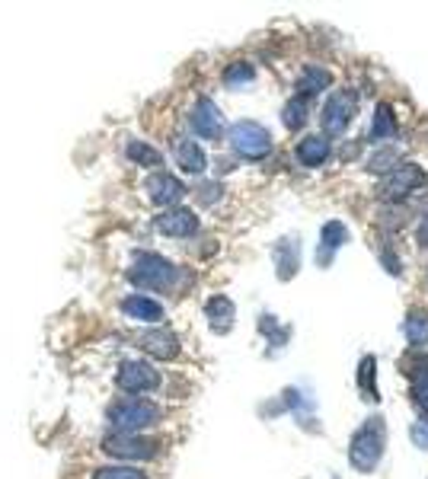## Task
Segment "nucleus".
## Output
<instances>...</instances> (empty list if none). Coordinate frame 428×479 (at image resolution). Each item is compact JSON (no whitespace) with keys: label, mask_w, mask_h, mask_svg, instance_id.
<instances>
[{"label":"nucleus","mask_w":428,"mask_h":479,"mask_svg":"<svg viewBox=\"0 0 428 479\" xmlns=\"http://www.w3.org/2000/svg\"><path fill=\"white\" fill-rule=\"evenodd\" d=\"M160 415H163V409H160L157 403H151V399L122 397L109 406L106 422H109L112 435H138V431L157 425Z\"/></svg>","instance_id":"f257e3e1"},{"label":"nucleus","mask_w":428,"mask_h":479,"mask_svg":"<svg viewBox=\"0 0 428 479\" xmlns=\"http://www.w3.org/2000/svg\"><path fill=\"white\" fill-rule=\"evenodd\" d=\"M384 447H387V425H384V415H371V419L352 435L349 463L358 473L377 470V463H381V457H384Z\"/></svg>","instance_id":"f03ea898"},{"label":"nucleus","mask_w":428,"mask_h":479,"mask_svg":"<svg viewBox=\"0 0 428 479\" xmlns=\"http://www.w3.org/2000/svg\"><path fill=\"white\" fill-rule=\"evenodd\" d=\"M128 281L144 291H170L179 285V269L157 253H138L128 269Z\"/></svg>","instance_id":"7ed1b4c3"},{"label":"nucleus","mask_w":428,"mask_h":479,"mask_svg":"<svg viewBox=\"0 0 428 479\" xmlns=\"http://www.w3.org/2000/svg\"><path fill=\"white\" fill-rule=\"evenodd\" d=\"M227 144H230V151L243 160H266L272 153L269 128L259 125V122H250V119L227 128Z\"/></svg>","instance_id":"20e7f679"},{"label":"nucleus","mask_w":428,"mask_h":479,"mask_svg":"<svg viewBox=\"0 0 428 479\" xmlns=\"http://www.w3.org/2000/svg\"><path fill=\"white\" fill-rule=\"evenodd\" d=\"M425 185V169L419 163H397L387 176L381 179V199L384 201H403L413 192H419Z\"/></svg>","instance_id":"39448f33"},{"label":"nucleus","mask_w":428,"mask_h":479,"mask_svg":"<svg viewBox=\"0 0 428 479\" xmlns=\"http://www.w3.org/2000/svg\"><path fill=\"white\" fill-rule=\"evenodd\" d=\"M355 112H358V96H355V90H336V93L329 96V99H326L323 115H320L326 137H329V135H342V131H345V128L352 125Z\"/></svg>","instance_id":"423d86ee"},{"label":"nucleus","mask_w":428,"mask_h":479,"mask_svg":"<svg viewBox=\"0 0 428 479\" xmlns=\"http://www.w3.org/2000/svg\"><path fill=\"white\" fill-rule=\"evenodd\" d=\"M115 383L119 390L128 393V397H141V393H151L160 387V374L154 371V365L141 358H128L119 365V374H115Z\"/></svg>","instance_id":"0eeeda50"},{"label":"nucleus","mask_w":428,"mask_h":479,"mask_svg":"<svg viewBox=\"0 0 428 479\" xmlns=\"http://www.w3.org/2000/svg\"><path fill=\"white\" fill-rule=\"evenodd\" d=\"M103 451L115 460H151V457H157L160 444L144 435H106Z\"/></svg>","instance_id":"6e6552de"},{"label":"nucleus","mask_w":428,"mask_h":479,"mask_svg":"<svg viewBox=\"0 0 428 479\" xmlns=\"http://www.w3.org/2000/svg\"><path fill=\"white\" fill-rule=\"evenodd\" d=\"M189 125L192 131L199 137H205V141H221L224 137V115L221 109L214 106V99H208V96L195 99V106H192L189 112Z\"/></svg>","instance_id":"1a4fd4ad"},{"label":"nucleus","mask_w":428,"mask_h":479,"mask_svg":"<svg viewBox=\"0 0 428 479\" xmlns=\"http://www.w3.org/2000/svg\"><path fill=\"white\" fill-rule=\"evenodd\" d=\"M147 195H151L154 205L173 208V205H179V201H183L186 185H183V179H176L173 173H163V169H157V173L147 179Z\"/></svg>","instance_id":"9d476101"},{"label":"nucleus","mask_w":428,"mask_h":479,"mask_svg":"<svg viewBox=\"0 0 428 479\" xmlns=\"http://www.w3.org/2000/svg\"><path fill=\"white\" fill-rule=\"evenodd\" d=\"M154 227H157L163 237H192V233H199V217H195V211H189V208H170V211H163V215L154 221Z\"/></svg>","instance_id":"9b49d317"},{"label":"nucleus","mask_w":428,"mask_h":479,"mask_svg":"<svg viewBox=\"0 0 428 479\" xmlns=\"http://www.w3.org/2000/svg\"><path fill=\"white\" fill-rule=\"evenodd\" d=\"M138 345L160 361H173L176 355H179V339H176L173 329H163V326H154L147 329V333H141L138 335Z\"/></svg>","instance_id":"f8f14e48"},{"label":"nucleus","mask_w":428,"mask_h":479,"mask_svg":"<svg viewBox=\"0 0 428 479\" xmlns=\"http://www.w3.org/2000/svg\"><path fill=\"white\" fill-rule=\"evenodd\" d=\"M173 153H176V163H179L183 173L202 176L208 169V153L202 151L199 141H192V137H176Z\"/></svg>","instance_id":"ddd939ff"},{"label":"nucleus","mask_w":428,"mask_h":479,"mask_svg":"<svg viewBox=\"0 0 428 479\" xmlns=\"http://www.w3.org/2000/svg\"><path fill=\"white\" fill-rule=\"evenodd\" d=\"M297 160H301V167H323L326 160H329V153H333V144H329V137L326 135H307L297 141Z\"/></svg>","instance_id":"4468645a"},{"label":"nucleus","mask_w":428,"mask_h":479,"mask_svg":"<svg viewBox=\"0 0 428 479\" xmlns=\"http://www.w3.org/2000/svg\"><path fill=\"white\" fill-rule=\"evenodd\" d=\"M122 313H125L128 319H138V323H154V326L163 319V307H160L154 297H144V294H128L125 301H122Z\"/></svg>","instance_id":"2eb2a0df"},{"label":"nucleus","mask_w":428,"mask_h":479,"mask_svg":"<svg viewBox=\"0 0 428 479\" xmlns=\"http://www.w3.org/2000/svg\"><path fill=\"white\" fill-rule=\"evenodd\" d=\"M275 265H278V279L288 281L297 275V269H301V243H297V237L291 240H278L275 243Z\"/></svg>","instance_id":"dca6fc26"},{"label":"nucleus","mask_w":428,"mask_h":479,"mask_svg":"<svg viewBox=\"0 0 428 479\" xmlns=\"http://www.w3.org/2000/svg\"><path fill=\"white\" fill-rule=\"evenodd\" d=\"M205 313H208V323H211L214 333H227V329L234 326V317H237L234 301L224 294H214L211 301L205 303Z\"/></svg>","instance_id":"f3484780"},{"label":"nucleus","mask_w":428,"mask_h":479,"mask_svg":"<svg viewBox=\"0 0 428 479\" xmlns=\"http://www.w3.org/2000/svg\"><path fill=\"white\" fill-rule=\"evenodd\" d=\"M329 83H333V74L326 71V67H317V64H307L301 71V77H297V96L310 99V96L323 93Z\"/></svg>","instance_id":"a211bd4d"},{"label":"nucleus","mask_w":428,"mask_h":479,"mask_svg":"<svg viewBox=\"0 0 428 479\" xmlns=\"http://www.w3.org/2000/svg\"><path fill=\"white\" fill-rule=\"evenodd\" d=\"M393 135H397V115H393V106L381 103L374 109V122H371L368 137H371V141H390Z\"/></svg>","instance_id":"6ab92c4d"},{"label":"nucleus","mask_w":428,"mask_h":479,"mask_svg":"<svg viewBox=\"0 0 428 479\" xmlns=\"http://www.w3.org/2000/svg\"><path fill=\"white\" fill-rule=\"evenodd\" d=\"M125 153H128V160H131V163H138V167H144V169L163 167V153H160L157 147H154V144H147V141H128Z\"/></svg>","instance_id":"aec40b11"},{"label":"nucleus","mask_w":428,"mask_h":479,"mask_svg":"<svg viewBox=\"0 0 428 479\" xmlns=\"http://www.w3.org/2000/svg\"><path fill=\"white\" fill-rule=\"evenodd\" d=\"M413 399L422 412H428V355L416 351L413 355Z\"/></svg>","instance_id":"412c9836"},{"label":"nucleus","mask_w":428,"mask_h":479,"mask_svg":"<svg viewBox=\"0 0 428 479\" xmlns=\"http://www.w3.org/2000/svg\"><path fill=\"white\" fill-rule=\"evenodd\" d=\"M310 119V99H304V96H291L285 103V109H281V122H285L288 131H301L304 125H307Z\"/></svg>","instance_id":"4be33fe9"},{"label":"nucleus","mask_w":428,"mask_h":479,"mask_svg":"<svg viewBox=\"0 0 428 479\" xmlns=\"http://www.w3.org/2000/svg\"><path fill=\"white\" fill-rule=\"evenodd\" d=\"M377 358L374 355H368V358H361V365H358V383H361V390H365V399H371V403H377L381 399V393H377Z\"/></svg>","instance_id":"5701e85b"},{"label":"nucleus","mask_w":428,"mask_h":479,"mask_svg":"<svg viewBox=\"0 0 428 479\" xmlns=\"http://www.w3.org/2000/svg\"><path fill=\"white\" fill-rule=\"evenodd\" d=\"M406 339H409V345H413L416 351H419L422 345H428V313L425 310L409 313V319H406Z\"/></svg>","instance_id":"b1692460"},{"label":"nucleus","mask_w":428,"mask_h":479,"mask_svg":"<svg viewBox=\"0 0 428 479\" xmlns=\"http://www.w3.org/2000/svg\"><path fill=\"white\" fill-rule=\"evenodd\" d=\"M320 243H323L329 253L339 249V247H345V243H349V227H345L342 221H326L323 231H320Z\"/></svg>","instance_id":"393cba45"},{"label":"nucleus","mask_w":428,"mask_h":479,"mask_svg":"<svg viewBox=\"0 0 428 479\" xmlns=\"http://www.w3.org/2000/svg\"><path fill=\"white\" fill-rule=\"evenodd\" d=\"M256 80V67L250 61H234L224 67V83L227 87H243V83H253Z\"/></svg>","instance_id":"a878e982"},{"label":"nucleus","mask_w":428,"mask_h":479,"mask_svg":"<svg viewBox=\"0 0 428 479\" xmlns=\"http://www.w3.org/2000/svg\"><path fill=\"white\" fill-rule=\"evenodd\" d=\"M397 160H400V153L393 151V144H390V147H384V151H377V153L368 157V169L377 173V176H387L390 169L397 167Z\"/></svg>","instance_id":"bb28decb"},{"label":"nucleus","mask_w":428,"mask_h":479,"mask_svg":"<svg viewBox=\"0 0 428 479\" xmlns=\"http://www.w3.org/2000/svg\"><path fill=\"white\" fill-rule=\"evenodd\" d=\"M93 479H147L141 470L135 467H99L93 470Z\"/></svg>","instance_id":"cd10ccee"},{"label":"nucleus","mask_w":428,"mask_h":479,"mask_svg":"<svg viewBox=\"0 0 428 479\" xmlns=\"http://www.w3.org/2000/svg\"><path fill=\"white\" fill-rule=\"evenodd\" d=\"M218 199H221V185H218V183H202L199 185V201H202V205H214Z\"/></svg>","instance_id":"c85d7f7f"},{"label":"nucleus","mask_w":428,"mask_h":479,"mask_svg":"<svg viewBox=\"0 0 428 479\" xmlns=\"http://www.w3.org/2000/svg\"><path fill=\"white\" fill-rule=\"evenodd\" d=\"M409 435H413V441L422 447V451H428V422H416Z\"/></svg>","instance_id":"c756f323"},{"label":"nucleus","mask_w":428,"mask_h":479,"mask_svg":"<svg viewBox=\"0 0 428 479\" xmlns=\"http://www.w3.org/2000/svg\"><path fill=\"white\" fill-rule=\"evenodd\" d=\"M416 240H419V247H428V211L422 215L419 227H416Z\"/></svg>","instance_id":"7c9ffc66"}]
</instances>
